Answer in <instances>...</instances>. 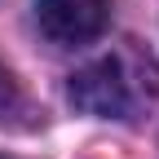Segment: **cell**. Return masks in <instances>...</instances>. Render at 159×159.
Segmentation results:
<instances>
[{
  "label": "cell",
  "mask_w": 159,
  "mask_h": 159,
  "mask_svg": "<svg viewBox=\"0 0 159 159\" xmlns=\"http://www.w3.org/2000/svg\"><path fill=\"white\" fill-rule=\"evenodd\" d=\"M66 97L97 119H137L159 97V57L142 40H119L71 75Z\"/></svg>",
  "instance_id": "1"
},
{
  "label": "cell",
  "mask_w": 159,
  "mask_h": 159,
  "mask_svg": "<svg viewBox=\"0 0 159 159\" xmlns=\"http://www.w3.org/2000/svg\"><path fill=\"white\" fill-rule=\"evenodd\" d=\"M35 22L53 44L80 49L111 22V0H35Z\"/></svg>",
  "instance_id": "2"
},
{
  "label": "cell",
  "mask_w": 159,
  "mask_h": 159,
  "mask_svg": "<svg viewBox=\"0 0 159 159\" xmlns=\"http://www.w3.org/2000/svg\"><path fill=\"white\" fill-rule=\"evenodd\" d=\"M18 106H22V93H18V80L9 75V66L0 62V119L5 115H13Z\"/></svg>",
  "instance_id": "3"
}]
</instances>
